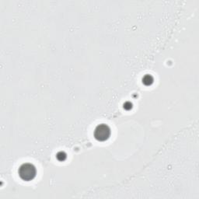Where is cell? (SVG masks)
Masks as SVG:
<instances>
[{
    "instance_id": "1",
    "label": "cell",
    "mask_w": 199,
    "mask_h": 199,
    "mask_svg": "<svg viewBox=\"0 0 199 199\" xmlns=\"http://www.w3.org/2000/svg\"><path fill=\"white\" fill-rule=\"evenodd\" d=\"M18 173L22 180H25V181H30L36 177L37 170L34 165L27 163L22 164L19 167Z\"/></svg>"
},
{
    "instance_id": "2",
    "label": "cell",
    "mask_w": 199,
    "mask_h": 199,
    "mask_svg": "<svg viewBox=\"0 0 199 199\" xmlns=\"http://www.w3.org/2000/svg\"><path fill=\"white\" fill-rule=\"evenodd\" d=\"M94 137L97 141L104 142L109 138L110 135V128L108 125L105 124H101L97 125L94 130Z\"/></svg>"
},
{
    "instance_id": "3",
    "label": "cell",
    "mask_w": 199,
    "mask_h": 199,
    "mask_svg": "<svg viewBox=\"0 0 199 199\" xmlns=\"http://www.w3.org/2000/svg\"><path fill=\"white\" fill-rule=\"evenodd\" d=\"M154 79L153 77L150 75H145L143 78V83L145 86H151L153 83Z\"/></svg>"
},
{
    "instance_id": "4",
    "label": "cell",
    "mask_w": 199,
    "mask_h": 199,
    "mask_svg": "<svg viewBox=\"0 0 199 199\" xmlns=\"http://www.w3.org/2000/svg\"><path fill=\"white\" fill-rule=\"evenodd\" d=\"M56 158L60 162L65 161L66 158H67V154L65 153V152H63V151H60V152H58L56 154Z\"/></svg>"
},
{
    "instance_id": "5",
    "label": "cell",
    "mask_w": 199,
    "mask_h": 199,
    "mask_svg": "<svg viewBox=\"0 0 199 199\" xmlns=\"http://www.w3.org/2000/svg\"><path fill=\"white\" fill-rule=\"evenodd\" d=\"M123 108H124V110H132V108H133V104H132V103L129 102V101H127L123 105Z\"/></svg>"
}]
</instances>
